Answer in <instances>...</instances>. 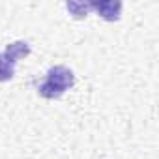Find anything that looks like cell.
I'll return each mask as SVG.
<instances>
[{
	"mask_svg": "<svg viewBox=\"0 0 159 159\" xmlns=\"http://www.w3.org/2000/svg\"><path fill=\"white\" fill-rule=\"evenodd\" d=\"M75 84V75L66 66H52L47 71L45 81L39 84V94L45 99H58L62 98L71 86Z\"/></svg>",
	"mask_w": 159,
	"mask_h": 159,
	"instance_id": "1",
	"label": "cell"
},
{
	"mask_svg": "<svg viewBox=\"0 0 159 159\" xmlns=\"http://www.w3.org/2000/svg\"><path fill=\"white\" fill-rule=\"evenodd\" d=\"M90 8L99 13L105 21H118L122 13V2L120 0H99V2H90Z\"/></svg>",
	"mask_w": 159,
	"mask_h": 159,
	"instance_id": "2",
	"label": "cell"
},
{
	"mask_svg": "<svg viewBox=\"0 0 159 159\" xmlns=\"http://www.w3.org/2000/svg\"><path fill=\"white\" fill-rule=\"evenodd\" d=\"M15 60L10 58L6 52H0V83H6L15 75Z\"/></svg>",
	"mask_w": 159,
	"mask_h": 159,
	"instance_id": "3",
	"label": "cell"
},
{
	"mask_svg": "<svg viewBox=\"0 0 159 159\" xmlns=\"http://www.w3.org/2000/svg\"><path fill=\"white\" fill-rule=\"evenodd\" d=\"M4 52H6L10 58H13V60L17 62V60H21V58H25V56L30 54V45H28L26 41H13V43H10V45L6 47Z\"/></svg>",
	"mask_w": 159,
	"mask_h": 159,
	"instance_id": "4",
	"label": "cell"
},
{
	"mask_svg": "<svg viewBox=\"0 0 159 159\" xmlns=\"http://www.w3.org/2000/svg\"><path fill=\"white\" fill-rule=\"evenodd\" d=\"M66 8H67L69 15L75 17V19H84L88 15V11L92 10L90 8V2H67Z\"/></svg>",
	"mask_w": 159,
	"mask_h": 159,
	"instance_id": "5",
	"label": "cell"
}]
</instances>
